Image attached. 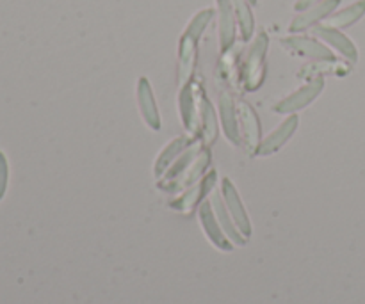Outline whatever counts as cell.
I'll use <instances>...</instances> for the list:
<instances>
[{
  "mask_svg": "<svg viewBox=\"0 0 365 304\" xmlns=\"http://www.w3.org/2000/svg\"><path fill=\"white\" fill-rule=\"evenodd\" d=\"M212 11L205 9L202 13L196 14L192 18V21L189 23L187 31L184 32L180 41V73L182 78H187L191 73L192 61H195L196 53V45H198V39L202 36V32L205 31V27L209 25L210 18H212Z\"/></svg>",
  "mask_w": 365,
  "mask_h": 304,
  "instance_id": "obj_1",
  "label": "cell"
},
{
  "mask_svg": "<svg viewBox=\"0 0 365 304\" xmlns=\"http://www.w3.org/2000/svg\"><path fill=\"white\" fill-rule=\"evenodd\" d=\"M267 50V36L260 32L259 38L255 39V45L250 50V56L246 59V80L250 88H257L262 78V64Z\"/></svg>",
  "mask_w": 365,
  "mask_h": 304,
  "instance_id": "obj_2",
  "label": "cell"
},
{
  "mask_svg": "<svg viewBox=\"0 0 365 304\" xmlns=\"http://www.w3.org/2000/svg\"><path fill=\"white\" fill-rule=\"evenodd\" d=\"M282 45L291 50V52L299 53V56L312 57V59L334 61V57H331L330 50L327 46L319 45V43L310 38H287L282 41Z\"/></svg>",
  "mask_w": 365,
  "mask_h": 304,
  "instance_id": "obj_3",
  "label": "cell"
},
{
  "mask_svg": "<svg viewBox=\"0 0 365 304\" xmlns=\"http://www.w3.org/2000/svg\"><path fill=\"white\" fill-rule=\"evenodd\" d=\"M220 6V41L221 50L227 52L235 39V27H234V7L230 0H217Z\"/></svg>",
  "mask_w": 365,
  "mask_h": 304,
  "instance_id": "obj_4",
  "label": "cell"
},
{
  "mask_svg": "<svg viewBox=\"0 0 365 304\" xmlns=\"http://www.w3.org/2000/svg\"><path fill=\"white\" fill-rule=\"evenodd\" d=\"M339 0H324V2H321L319 6H314L312 9L309 11V13L302 14V16L296 18L294 21L291 23V32H296V31H303V28L310 27L312 23H316V21H319L321 18H324L327 14H330L331 11L337 7Z\"/></svg>",
  "mask_w": 365,
  "mask_h": 304,
  "instance_id": "obj_5",
  "label": "cell"
},
{
  "mask_svg": "<svg viewBox=\"0 0 365 304\" xmlns=\"http://www.w3.org/2000/svg\"><path fill=\"white\" fill-rule=\"evenodd\" d=\"M316 34L319 36V38H323L324 41L330 43V45H334L337 50H341V52L344 53V56H348L349 59H356V50L355 46H353V43L349 41L344 34H341L337 28L328 27V25L327 27H317Z\"/></svg>",
  "mask_w": 365,
  "mask_h": 304,
  "instance_id": "obj_6",
  "label": "cell"
},
{
  "mask_svg": "<svg viewBox=\"0 0 365 304\" xmlns=\"http://www.w3.org/2000/svg\"><path fill=\"white\" fill-rule=\"evenodd\" d=\"M321 88H323V82L321 80L312 82V84L307 85V88H303L299 93H296L294 96H291L289 100H285L280 107H277V110H282V112H284V110H291V109H296V107H303L310 98H314V96L319 93Z\"/></svg>",
  "mask_w": 365,
  "mask_h": 304,
  "instance_id": "obj_7",
  "label": "cell"
},
{
  "mask_svg": "<svg viewBox=\"0 0 365 304\" xmlns=\"http://www.w3.org/2000/svg\"><path fill=\"white\" fill-rule=\"evenodd\" d=\"M364 13H365V0L353 4V6L348 7V9L334 14V16L328 20V27H348V25L355 23Z\"/></svg>",
  "mask_w": 365,
  "mask_h": 304,
  "instance_id": "obj_8",
  "label": "cell"
},
{
  "mask_svg": "<svg viewBox=\"0 0 365 304\" xmlns=\"http://www.w3.org/2000/svg\"><path fill=\"white\" fill-rule=\"evenodd\" d=\"M296 123H298V120H296V117L292 116L291 120L287 121V123L282 125V127L278 128L277 134L271 135V137L267 139L266 142H264V148L260 150V152H262V153H271V152H274V150H277V148H280L282 142H284L285 139H287L289 135L292 134V128L296 127Z\"/></svg>",
  "mask_w": 365,
  "mask_h": 304,
  "instance_id": "obj_9",
  "label": "cell"
},
{
  "mask_svg": "<svg viewBox=\"0 0 365 304\" xmlns=\"http://www.w3.org/2000/svg\"><path fill=\"white\" fill-rule=\"evenodd\" d=\"M235 14H237V21L241 25L242 39H250L253 34V16L252 11H250L248 4L245 0H234Z\"/></svg>",
  "mask_w": 365,
  "mask_h": 304,
  "instance_id": "obj_10",
  "label": "cell"
},
{
  "mask_svg": "<svg viewBox=\"0 0 365 304\" xmlns=\"http://www.w3.org/2000/svg\"><path fill=\"white\" fill-rule=\"evenodd\" d=\"M6 184H7V162L6 159H4L2 153H0V198H2Z\"/></svg>",
  "mask_w": 365,
  "mask_h": 304,
  "instance_id": "obj_11",
  "label": "cell"
},
{
  "mask_svg": "<svg viewBox=\"0 0 365 304\" xmlns=\"http://www.w3.org/2000/svg\"><path fill=\"white\" fill-rule=\"evenodd\" d=\"M317 0H299L298 4H296V9L298 11H305V9H310V6H314Z\"/></svg>",
  "mask_w": 365,
  "mask_h": 304,
  "instance_id": "obj_12",
  "label": "cell"
},
{
  "mask_svg": "<svg viewBox=\"0 0 365 304\" xmlns=\"http://www.w3.org/2000/svg\"><path fill=\"white\" fill-rule=\"evenodd\" d=\"M250 2H252V4H257V0H250Z\"/></svg>",
  "mask_w": 365,
  "mask_h": 304,
  "instance_id": "obj_13",
  "label": "cell"
}]
</instances>
